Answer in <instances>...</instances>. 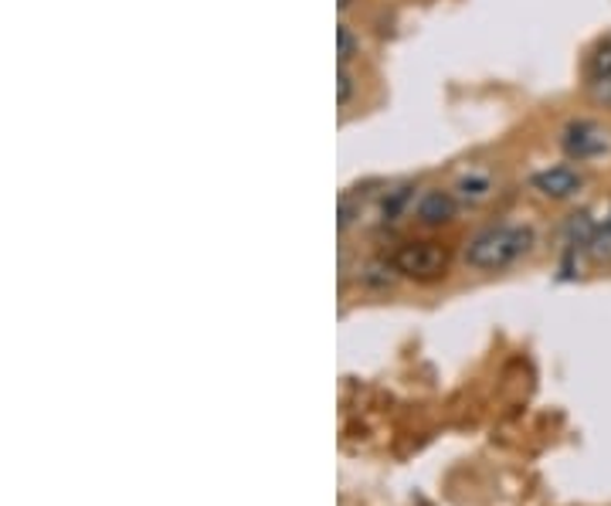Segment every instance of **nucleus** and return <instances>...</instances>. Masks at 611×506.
I'll list each match as a JSON object with an SVG mask.
<instances>
[{
	"instance_id": "1a4fd4ad",
	"label": "nucleus",
	"mask_w": 611,
	"mask_h": 506,
	"mask_svg": "<svg viewBox=\"0 0 611 506\" xmlns=\"http://www.w3.org/2000/svg\"><path fill=\"white\" fill-rule=\"evenodd\" d=\"M337 41H340V52H337V62H340V65H347V62L354 59V52H357V41H354L350 28H344V24H340V31H337Z\"/></svg>"
},
{
	"instance_id": "7ed1b4c3",
	"label": "nucleus",
	"mask_w": 611,
	"mask_h": 506,
	"mask_svg": "<svg viewBox=\"0 0 611 506\" xmlns=\"http://www.w3.org/2000/svg\"><path fill=\"white\" fill-rule=\"evenodd\" d=\"M560 147L571 160H594L608 150V133L591 119H575L560 136Z\"/></svg>"
},
{
	"instance_id": "0eeeda50",
	"label": "nucleus",
	"mask_w": 611,
	"mask_h": 506,
	"mask_svg": "<svg viewBox=\"0 0 611 506\" xmlns=\"http://www.w3.org/2000/svg\"><path fill=\"white\" fill-rule=\"evenodd\" d=\"M588 252L594 262H611V214L604 218V224L594 228V235L588 242Z\"/></svg>"
},
{
	"instance_id": "39448f33",
	"label": "nucleus",
	"mask_w": 611,
	"mask_h": 506,
	"mask_svg": "<svg viewBox=\"0 0 611 506\" xmlns=\"http://www.w3.org/2000/svg\"><path fill=\"white\" fill-rule=\"evenodd\" d=\"M455 208H459L455 194H449V191H425V194H421V201H418V221L432 224V228L449 224L455 218Z\"/></svg>"
},
{
	"instance_id": "f8f14e48",
	"label": "nucleus",
	"mask_w": 611,
	"mask_h": 506,
	"mask_svg": "<svg viewBox=\"0 0 611 506\" xmlns=\"http://www.w3.org/2000/svg\"><path fill=\"white\" fill-rule=\"evenodd\" d=\"M337 4H340V11H344V8H347V4H350V0H337Z\"/></svg>"
},
{
	"instance_id": "9b49d317",
	"label": "nucleus",
	"mask_w": 611,
	"mask_h": 506,
	"mask_svg": "<svg viewBox=\"0 0 611 506\" xmlns=\"http://www.w3.org/2000/svg\"><path fill=\"white\" fill-rule=\"evenodd\" d=\"M350 92H354V78H350L347 65H340V75H337V103H340V106L350 103Z\"/></svg>"
},
{
	"instance_id": "f257e3e1",
	"label": "nucleus",
	"mask_w": 611,
	"mask_h": 506,
	"mask_svg": "<svg viewBox=\"0 0 611 506\" xmlns=\"http://www.w3.org/2000/svg\"><path fill=\"white\" fill-rule=\"evenodd\" d=\"M534 245V232L530 228H520V224H496V228H486L473 239L465 252V262L473 268H483V272H499L506 265H513L516 259H524Z\"/></svg>"
},
{
	"instance_id": "9d476101",
	"label": "nucleus",
	"mask_w": 611,
	"mask_h": 506,
	"mask_svg": "<svg viewBox=\"0 0 611 506\" xmlns=\"http://www.w3.org/2000/svg\"><path fill=\"white\" fill-rule=\"evenodd\" d=\"M591 75H611V41H604L591 59Z\"/></svg>"
},
{
	"instance_id": "6e6552de",
	"label": "nucleus",
	"mask_w": 611,
	"mask_h": 506,
	"mask_svg": "<svg viewBox=\"0 0 611 506\" xmlns=\"http://www.w3.org/2000/svg\"><path fill=\"white\" fill-rule=\"evenodd\" d=\"M588 96H591V99H594L598 106L611 109V75H591Z\"/></svg>"
},
{
	"instance_id": "f03ea898",
	"label": "nucleus",
	"mask_w": 611,
	"mask_h": 506,
	"mask_svg": "<svg viewBox=\"0 0 611 506\" xmlns=\"http://www.w3.org/2000/svg\"><path fill=\"white\" fill-rule=\"evenodd\" d=\"M394 272L418 283L442 280L449 272V249L439 242H408L394 252Z\"/></svg>"
},
{
	"instance_id": "423d86ee",
	"label": "nucleus",
	"mask_w": 611,
	"mask_h": 506,
	"mask_svg": "<svg viewBox=\"0 0 611 506\" xmlns=\"http://www.w3.org/2000/svg\"><path fill=\"white\" fill-rule=\"evenodd\" d=\"M459 198L468 204H483L486 198H493V180L489 173H468L459 180Z\"/></svg>"
},
{
	"instance_id": "20e7f679",
	"label": "nucleus",
	"mask_w": 611,
	"mask_h": 506,
	"mask_svg": "<svg viewBox=\"0 0 611 506\" xmlns=\"http://www.w3.org/2000/svg\"><path fill=\"white\" fill-rule=\"evenodd\" d=\"M581 173L575 167H550V170H540L534 173V191H540L544 198L550 201H563L581 191Z\"/></svg>"
}]
</instances>
